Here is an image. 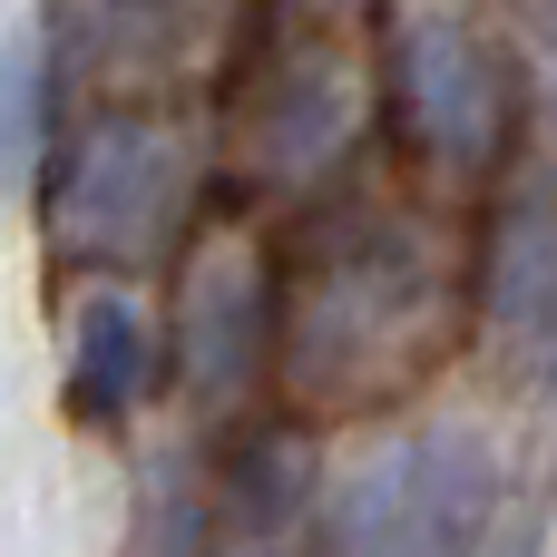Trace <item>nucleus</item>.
<instances>
[{
    "instance_id": "423d86ee",
    "label": "nucleus",
    "mask_w": 557,
    "mask_h": 557,
    "mask_svg": "<svg viewBox=\"0 0 557 557\" xmlns=\"http://www.w3.org/2000/svg\"><path fill=\"white\" fill-rule=\"evenodd\" d=\"M352 117H362V88H352V69H343L323 39H294V49L274 59V88H264V108L245 117V127H255V166H264L274 186H294V176H323V166L352 147Z\"/></svg>"
},
{
    "instance_id": "f8f14e48",
    "label": "nucleus",
    "mask_w": 557,
    "mask_h": 557,
    "mask_svg": "<svg viewBox=\"0 0 557 557\" xmlns=\"http://www.w3.org/2000/svg\"><path fill=\"white\" fill-rule=\"evenodd\" d=\"M529 39H539V78H548V108H557V0H529Z\"/></svg>"
},
{
    "instance_id": "39448f33",
    "label": "nucleus",
    "mask_w": 557,
    "mask_h": 557,
    "mask_svg": "<svg viewBox=\"0 0 557 557\" xmlns=\"http://www.w3.org/2000/svg\"><path fill=\"white\" fill-rule=\"evenodd\" d=\"M176 274V392L225 421L255 382H274V264L255 245H186Z\"/></svg>"
},
{
    "instance_id": "7ed1b4c3",
    "label": "nucleus",
    "mask_w": 557,
    "mask_h": 557,
    "mask_svg": "<svg viewBox=\"0 0 557 557\" xmlns=\"http://www.w3.org/2000/svg\"><path fill=\"white\" fill-rule=\"evenodd\" d=\"M499 519V450L470 421L382 441L352 480L313 490L323 557H480Z\"/></svg>"
},
{
    "instance_id": "20e7f679",
    "label": "nucleus",
    "mask_w": 557,
    "mask_h": 557,
    "mask_svg": "<svg viewBox=\"0 0 557 557\" xmlns=\"http://www.w3.org/2000/svg\"><path fill=\"white\" fill-rule=\"evenodd\" d=\"M382 117L411 166L499 176L519 147V59L460 10H411L382 59Z\"/></svg>"
},
{
    "instance_id": "ddd939ff",
    "label": "nucleus",
    "mask_w": 557,
    "mask_h": 557,
    "mask_svg": "<svg viewBox=\"0 0 557 557\" xmlns=\"http://www.w3.org/2000/svg\"><path fill=\"white\" fill-rule=\"evenodd\" d=\"M294 10H304V20H352L362 0H294Z\"/></svg>"
},
{
    "instance_id": "9b49d317",
    "label": "nucleus",
    "mask_w": 557,
    "mask_h": 557,
    "mask_svg": "<svg viewBox=\"0 0 557 557\" xmlns=\"http://www.w3.org/2000/svg\"><path fill=\"white\" fill-rule=\"evenodd\" d=\"M186 0H59L49 10V39H59V69H117V59H166V29H176Z\"/></svg>"
},
{
    "instance_id": "f257e3e1",
    "label": "nucleus",
    "mask_w": 557,
    "mask_h": 557,
    "mask_svg": "<svg viewBox=\"0 0 557 557\" xmlns=\"http://www.w3.org/2000/svg\"><path fill=\"white\" fill-rule=\"evenodd\" d=\"M274 274V372L304 411H372L421 382V362H441V274L411 225L362 215Z\"/></svg>"
},
{
    "instance_id": "6e6552de",
    "label": "nucleus",
    "mask_w": 557,
    "mask_h": 557,
    "mask_svg": "<svg viewBox=\"0 0 557 557\" xmlns=\"http://www.w3.org/2000/svg\"><path fill=\"white\" fill-rule=\"evenodd\" d=\"M480 294H490L499 323L557 333V186L548 176L499 186V215H490V245H480Z\"/></svg>"
},
{
    "instance_id": "f03ea898",
    "label": "nucleus",
    "mask_w": 557,
    "mask_h": 557,
    "mask_svg": "<svg viewBox=\"0 0 557 557\" xmlns=\"http://www.w3.org/2000/svg\"><path fill=\"white\" fill-rule=\"evenodd\" d=\"M29 196L49 215V255L69 274L127 284V274H157V264H176L196 245L206 157L157 108H108V117H88L78 137L49 147Z\"/></svg>"
},
{
    "instance_id": "4468645a",
    "label": "nucleus",
    "mask_w": 557,
    "mask_h": 557,
    "mask_svg": "<svg viewBox=\"0 0 557 557\" xmlns=\"http://www.w3.org/2000/svg\"><path fill=\"white\" fill-rule=\"evenodd\" d=\"M235 557H284V548H274V539H245V548H235Z\"/></svg>"
},
{
    "instance_id": "9d476101",
    "label": "nucleus",
    "mask_w": 557,
    "mask_h": 557,
    "mask_svg": "<svg viewBox=\"0 0 557 557\" xmlns=\"http://www.w3.org/2000/svg\"><path fill=\"white\" fill-rule=\"evenodd\" d=\"M215 509H235V529H245V539H274L294 509H313V450H304L294 431H284V441H274V431H255V441L215 470Z\"/></svg>"
},
{
    "instance_id": "0eeeda50",
    "label": "nucleus",
    "mask_w": 557,
    "mask_h": 557,
    "mask_svg": "<svg viewBox=\"0 0 557 557\" xmlns=\"http://www.w3.org/2000/svg\"><path fill=\"white\" fill-rule=\"evenodd\" d=\"M147 382H157V333H147V313L117 284H98L69 313V382H59V401H69L78 431H117L147 401Z\"/></svg>"
},
{
    "instance_id": "1a4fd4ad",
    "label": "nucleus",
    "mask_w": 557,
    "mask_h": 557,
    "mask_svg": "<svg viewBox=\"0 0 557 557\" xmlns=\"http://www.w3.org/2000/svg\"><path fill=\"white\" fill-rule=\"evenodd\" d=\"M59 108H69V69H59L49 20H29V29L0 39V196H29L39 186L49 147L69 137Z\"/></svg>"
}]
</instances>
